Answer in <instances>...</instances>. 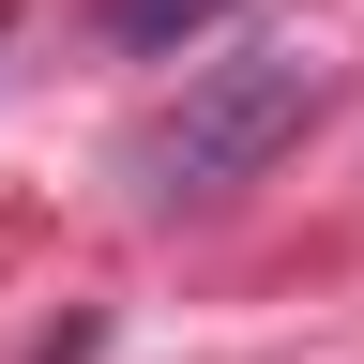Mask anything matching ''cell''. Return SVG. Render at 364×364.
I'll return each mask as SVG.
<instances>
[{
	"instance_id": "cell-1",
	"label": "cell",
	"mask_w": 364,
	"mask_h": 364,
	"mask_svg": "<svg viewBox=\"0 0 364 364\" xmlns=\"http://www.w3.org/2000/svg\"><path fill=\"white\" fill-rule=\"evenodd\" d=\"M318 91H334V76H318V46H243V61H198L167 122H136L122 167H136V198H152V213H213V198H243V182L318 122Z\"/></svg>"
},
{
	"instance_id": "cell-2",
	"label": "cell",
	"mask_w": 364,
	"mask_h": 364,
	"mask_svg": "<svg viewBox=\"0 0 364 364\" xmlns=\"http://www.w3.org/2000/svg\"><path fill=\"white\" fill-rule=\"evenodd\" d=\"M213 16H243V0H107V46H198Z\"/></svg>"
}]
</instances>
